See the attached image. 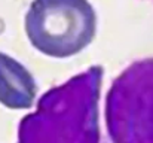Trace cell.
Segmentation results:
<instances>
[{
	"label": "cell",
	"mask_w": 153,
	"mask_h": 143,
	"mask_svg": "<svg viewBox=\"0 0 153 143\" xmlns=\"http://www.w3.org/2000/svg\"><path fill=\"white\" fill-rule=\"evenodd\" d=\"M101 81L102 69L92 66L45 93L22 118L18 143H100Z\"/></svg>",
	"instance_id": "cell-1"
},
{
	"label": "cell",
	"mask_w": 153,
	"mask_h": 143,
	"mask_svg": "<svg viewBox=\"0 0 153 143\" xmlns=\"http://www.w3.org/2000/svg\"><path fill=\"white\" fill-rule=\"evenodd\" d=\"M97 31V15L88 0H33L25 33L45 55L68 58L88 46Z\"/></svg>",
	"instance_id": "cell-2"
},
{
	"label": "cell",
	"mask_w": 153,
	"mask_h": 143,
	"mask_svg": "<svg viewBox=\"0 0 153 143\" xmlns=\"http://www.w3.org/2000/svg\"><path fill=\"white\" fill-rule=\"evenodd\" d=\"M111 143H153V58L126 67L105 100Z\"/></svg>",
	"instance_id": "cell-3"
},
{
	"label": "cell",
	"mask_w": 153,
	"mask_h": 143,
	"mask_svg": "<svg viewBox=\"0 0 153 143\" xmlns=\"http://www.w3.org/2000/svg\"><path fill=\"white\" fill-rule=\"evenodd\" d=\"M36 97L30 72L12 57L0 52V103L9 109H27Z\"/></svg>",
	"instance_id": "cell-4"
}]
</instances>
